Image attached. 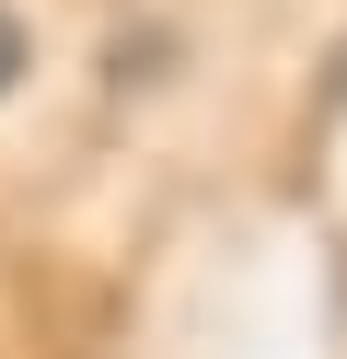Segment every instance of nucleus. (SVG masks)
<instances>
[{
    "mask_svg": "<svg viewBox=\"0 0 347 359\" xmlns=\"http://www.w3.org/2000/svg\"><path fill=\"white\" fill-rule=\"evenodd\" d=\"M12 81H23V24L0 12V93H12Z\"/></svg>",
    "mask_w": 347,
    "mask_h": 359,
    "instance_id": "obj_1",
    "label": "nucleus"
}]
</instances>
